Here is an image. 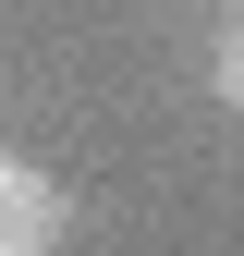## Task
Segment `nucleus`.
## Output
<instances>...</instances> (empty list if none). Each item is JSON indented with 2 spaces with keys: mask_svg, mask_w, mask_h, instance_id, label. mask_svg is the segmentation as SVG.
I'll return each instance as SVG.
<instances>
[{
  "mask_svg": "<svg viewBox=\"0 0 244 256\" xmlns=\"http://www.w3.org/2000/svg\"><path fill=\"white\" fill-rule=\"evenodd\" d=\"M61 232H74V196L37 158H0V256H61Z\"/></svg>",
  "mask_w": 244,
  "mask_h": 256,
  "instance_id": "f257e3e1",
  "label": "nucleus"
},
{
  "mask_svg": "<svg viewBox=\"0 0 244 256\" xmlns=\"http://www.w3.org/2000/svg\"><path fill=\"white\" fill-rule=\"evenodd\" d=\"M208 98H220V110L244 122V12L220 24V49H208Z\"/></svg>",
  "mask_w": 244,
  "mask_h": 256,
  "instance_id": "f03ea898",
  "label": "nucleus"
},
{
  "mask_svg": "<svg viewBox=\"0 0 244 256\" xmlns=\"http://www.w3.org/2000/svg\"><path fill=\"white\" fill-rule=\"evenodd\" d=\"M232 12H244V0H232Z\"/></svg>",
  "mask_w": 244,
  "mask_h": 256,
  "instance_id": "7ed1b4c3",
  "label": "nucleus"
}]
</instances>
